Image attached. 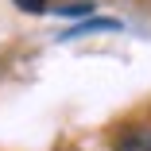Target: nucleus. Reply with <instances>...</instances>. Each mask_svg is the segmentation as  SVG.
Wrapping results in <instances>:
<instances>
[{"label": "nucleus", "instance_id": "f257e3e1", "mask_svg": "<svg viewBox=\"0 0 151 151\" xmlns=\"http://www.w3.org/2000/svg\"><path fill=\"white\" fill-rule=\"evenodd\" d=\"M120 19H112V16H89V19H81V23H74V27H66L62 31V43H70V39H81V35H93V31H120Z\"/></svg>", "mask_w": 151, "mask_h": 151}, {"label": "nucleus", "instance_id": "f03ea898", "mask_svg": "<svg viewBox=\"0 0 151 151\" xmlns=\"http://www.w3.org/2000/svg\"><path fill=\"white\" fill-rule=\"evenodd\" d=\"M112 151H151V124H139V128H128L124 136L116 139Z\"/></svg>", "mask_w": 151, "mask_h": 151}, {"label": "nucleus", "instance_id": "7ed1b4c3", "mask_svg": "<svg viewBox=\"0 0 151 151\" xmlns=\"http://www.w3.org/2000/svg\"><path fill=\"white\" fill-rule=\"evenodd\" d=\"M89 8H93V4H89V0H78V4H62V8H58V16H89Z\"/></svg>", "mask_w": 151, "mask_h": 151}, {"label": "nucleus", "instance_id": "20e7f679", "mask_svg": "<svg viewBox=\"0 0 151 151\" xmlns=\"http://www.w3.org/2000/svg\"><path fill=\"white\" fill-rule=\"evenodd\" d=\"M47 4H50V0H16V8L19 12H31V16L35 12H47Z\"/></svg>", "mask_w": 151, "mask_h": 151}]
</instances>
